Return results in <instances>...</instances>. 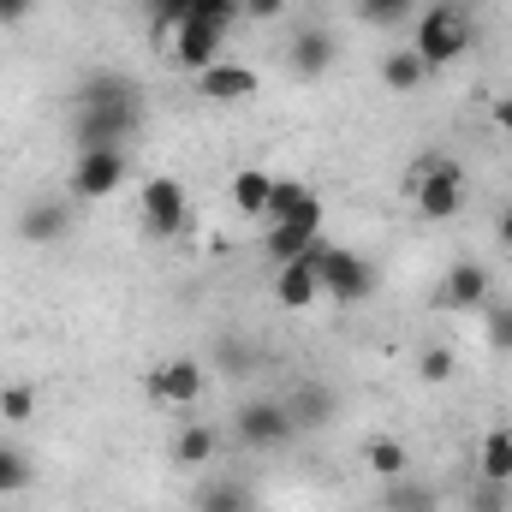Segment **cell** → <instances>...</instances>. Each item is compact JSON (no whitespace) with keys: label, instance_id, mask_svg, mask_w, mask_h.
<instances>
[{"label":"cell","instance_id":"14","mask_svg":"<svg viewBox=\"0 0 512 512\" xmlns=\"http://www.w3.org/2000/svg\"><path fill=\"white\" fill-rule=\"evenodd\" d=\"M256 90H262V78H256L251 66H233V60H215L209 72H197V96H203V102H215V108L251 102Z\"/></svg>","mask_w":512,"mask_h":512},{"label":"cell","instance_id":"27","mask_svg":"<svg viewBox=\"0 0 512 512\" xmlns=\"http://www.w3.org/2000/svg\"><path fill=\"white\" fill-rule=\"evenodd\" d=\"M387 512H435V489H423V483H411V477H399V483H387Z\"/></svg>","mask_w":512,"mask_h":512},{"label":"cell","instance_id":"25","mask_svg":"<svg viewBox=\"0 0 512 512\" xmlns=\"http://www.w3.org/2000/svg\"><path fill=\"white\" fill-rule=\"evenodd\" d=\"M30 477H36L30 453H24V447H12V441H0V501H6V495H24V489H30Z\"/></svg>","mask_w":512,"mask_h":512},{"label":"cell","instance_id":"28","mask_svg":"<svg viewBox=\"0 0 512 512\" xmlns=\"http://www.w3.org/2000/svg\"><path fill=\"white\" fill-rule=\"evenodd\" d=\"M417 376H423L429 387L453 382V376H459V358H453V346H423V352H417Z\"/></svg>","mask_w":512,"mask_h":512},{"label":"cell","instance_id":"17","mask_svg":"<svg viewBox=\"0 0 512 512\" xmlns=\"http://www.w3.org/2000/svg\"><path fill=\"white\" fill-rule=\"evenodd\" d=\"M274 298H280V310H310V304L322 298L316 262H286V268H274Z\"/></svg>","mask_w":512,"mask_h":512},{"label":"cell","instance_id":"12","mask_svg":"<svg viewBox=\"0 0 512 512\" xmlns=\"http://www.w3.org/2000/svg\"><path fill=\"white\" fill-rule=\"evenodd\" d=\"M334 60H340V42H334V30H322V24H304V30L292 36V48H286V66H292V78H304V84L328 78Z\"/></svg>","mask_w":512,"mask_h":512},{"label":"cell","instance_id":"30","mask_svg":"<svg viewBox=\"0 0 512 512\" xmlns=\"http://www.w3.org/2000/svg\"><path fill=\"white\" fill-rule=\"evenodd\" d=\"M352 6H358L364 24H376V30L399 24V18H417V0H352Z\"/></svg>","mask_w":512,"mask_h":512},{"label":"cell","instance_id":"29","mask_svg":"<svg viewBox=\"0 0 512 512\" xmlns=\"http://www.w3.org/2000/svg\"><path fill=\"white\" fill-rule=\"evenodd\" d=\"M197 512H251V495H245L239 483H209V489L197 495Z\"/></svg>","mask_w":512,"mask_h":512},{"label":"cell","instance_id":"36","mask_svg":"<svg viewBox=\"0 0 512 512\" xmlns=\"http://www.w3.org/2000/svg\"><path fill=\"white\" fill-rule=\"evenodd\" d=\"M489 114H495V131H507V137H512V96H495V102H489Z\"/></svg>","mask_w":512,"mask_h":512},{"label":"cell","instance_id":"20","mask_svg":"<svg viewBox=\"0 0 512 512\" xmlns=\"http://www.w3.org/2000/svg\"><path fill=\"white\" fill-rule=\"evenodd\" d=\"M477 483L512 489V429H489V435L477 441Z\"/></svg>","mask_w":512,"mask_h":512},{"label":"cell","instance_id":"21","mask_svg":"<svg viewBox=\"0 0 512 512\" xmlns=\"http://www.w3.org/2000/svg\"><path fill=\"white\" fill-rule=\"evenodd\" d=\"M382 84L393 96H411L429 84V66L417 60V48H393V54H382Z\"/></svg>","mask_w":512,"mask_h":512},{"label":"cell","instance_id":"34","mask_svg":"<svg viewBox=\"0 0 512 512\" xmlns=\"http://www.w3.org/2000/svg\"><path fill=\"white\" fill-rule=\"evenodd\" d=\"M30 12H36V0H0V30H18V24H30Z\"/></svg>","mask_w":512,"mask_h":512},{"label":"cell","instance_id":"13","mask_svg":"<svg viewBox=\"0 0 512 512\" xmlns=\"http://www.w3.org/2000/svg\"><path fill=\"white\" fill-rule=\"evenodd\" d=\"M72 197H36V203H24L18 209V239L24 245H60L66 233H72Z\"/></svg>","mask_w":512,"mask_h":512},{"label":"cell","instance_id":"7","mask_svg":"<svg viewBox=\"0 0 512 512\" xmlns=\"http://www.w3.org/2000/svg\"><path fill=\"white\" fill-rule=\"evenodd\" d=\"M233 435H239V447L274 453V447H286L298 429H292L286 399H245V405H239V417H233Z\"/></svg>","mask_w":512,"mask_h":512},{"label":"cell","instance_id":"24","mask_svg":"<svg viewBox=\"0 0 512 512\" xmlns=\"http://www.w3.org/2000/svg\"><path fill=\"white\" fill-rule=\"evenodd\" d=\"M78 102H143V90L131 84L126 72H96V78H84Z\"/></svg>","mask_w":512,"mask_h":512},{"label":"cell","instance_id":"10","mask_svg":"<svg viewBox=\"0 0 512 512\" xmlns=\"http://www.w3.org/2000/svg\"><path fill=\"white\" fill-rule=\"evenodd\" d=\"M268 227H304V233H322V197L298 179H274V197H268Z\"/></svg>","mask_w":512,"mask_h":512},{"label":"cell","instance_id":"15","mask_svg":"<svg viewBox=\"0 0 512 512\" xmlns=\"http://www.w3.org/2000/svg\"><path fill=\"white\" fill-rule=\"evenodd\" d=\"M286 411H292V429H328L334 411H340V399H334L328 382H298L286 393Z\"/></svg>","mask_w":512,"mask_h":512},{"label":"cell","instance_id":"2","mask_svg":"<svg viewBox=\"0 0 512 512\" xmlns=\"http://www.w3.org/2000/svg\"><path fill=\"white\" fill-rule=\"evenodd\" d=\"M405 191H411V203H417V215L423 221H453L459 209H465V161H453V155H417L411 161V173H405Z\"/></svg>","mask_w":512,"mask_h":512},{"label":"cell","instance_id":"33","mask_svg":"<svg viewBox=\"0 0 512 512\" xmlns=\"http://www.w3.org/2000/svg\"><path fill=\"white\" fill-rule=\"evenodd\" d=\"M471 512H512L507 489H501V483H477V495H471Z\"/></svg>","mask_w":512,"mask_h":512},{"label":"cell","instance_id":"11","mask_svg":"<svg viewBox=\"0 0 512 512\" xmlns=\"http://www.w3.org/2000/svg\"><path fill=\"white\" fill-rule=\"evenodd\" d=\"M221 48H227V30H215V24H203V18H185L179 30H173V60H179V72H209L215 60H221Z\"/></svg>","mask_w":512,"mask_h":512},{"label":"cell","instance_id":"6","mask_svg":"<svg viewBox=\"0 0 512 512\" xmlns=\"http://www.w3.org/2000/svg\"><path fill=\"white\" fill-rule=\"evenodd\" d=\"M126 173H131L126 149H78V161L66 173V197L72 203H102L126 185Z\"/></svg>","mask_w":512,"mask_h":512},{"label":"cell","instance_id":"32","mask_svg":"<svg viewBox=\"0 0 512 512\" xmlns=\"http://www.w3.org/2000/svg\"><path fill=\"white\" fill-rule=\"evenodd\" d=\"M191 18H203V24H215V30H233V24L245 18V0H197Z\"/></svg>","mask_w":512,"mask_h":512},{"label":"cell","instance_id":"8","mask_svg":"<svg viewBox=\"0 0 512 512\" xmlns=\"http://www.w3.org/2000/svg\"><path fill=\"white\" fill-rule=\"evenodd\" d=\"M495 298V274L477 262V256H459V262H447V274H441V286H435V310H453V316H465V310H483Z\"/></svg>","mask_w":512,"mask_h":512},{"label":"cell","instance_id":"37","mask_svg":"<svg viewBox=\"0 0 512 512\" xmlns=\"http://www.w3.org/2000/svg\"><path fill=\"white\" fill-rule=\"evenodd\" d=\"M495 239H501V251L512 256V209H501V221H495Z\"/></svg>","mask_w":512,"mask_h":512},{"label":"cell","instance_id":"26","mask_svg":"<svg viewBox=\"0 0 512 512\" xmlns=\"http://www.w3.org/2000/svg\"><path fill=\"white\" fill-rule=\"evenodd\" d=\"M483 340H489V352L512 358V304H501V298L483 304Z\"/></svg>","mask_w":512,"mask_h":512},{"label":"cell","instance_id":"31","mask_svg":"<svg viewBox=\"0 0 512 512\" xmlns=\"http://www.w3.org/2000/svg\"><path fill=\"white\" fill-rule=\"evenodd\" d=\"M0 417L6 423H30L36 417V387H24V382L0 387Z\"/></svg>","mask_w":512,"mask_h":512},{"label":"cell","instance_id":"1","mask_svg":"<svg viewBox=\"0 0 512 512\" xmlns=\"http://www.w3.org/2000/svg\"><path fill=\"white\" fill-rule=\"evenodd\" d=\"M471 36H477V24H471V6H465V0H429V6H417V18H411V48H417V60H423L429 72L453 66V60L471 48Z\"/></svg>","mask_w":512,"mask_h":512},{"label":"cell","instance_id":"3","mask_svg":"<svg viewBox=\"0 0 512 512\" xmlns=\"http://www.w3.org/2000/svg\"><path fill=\"white\" fill-rule=\"evenodd\" d=\"M137 126H143V102H78L72 143L78 149H131Z\"/></svg>","mask_w":512,"mask_h":512},{"label":"cell","instance_id":"35","mask_svg":"<svg viewBox=\"0 0 512 512\" xmlns=\"http://www.w3.org/2000/svg\"><path fill=\"white\" fill-rule=\"evenodd\" d=\"M286 0H245V18H280Z\"/></svg>","mask_w":512,"mask_h":512},{"label":"cell","instance_id":"19","mask_svg":"<svg viewBox=\"0 0 512 512\" xmlns=\"http://www.w3.org/2000/svg\"><path fill=\"white\" fill-rule=\"evenodd\" d=\"M322 245V233H304V227H268L262 233V256L274 262V268H286V262H310Z\"/></svg>","mask_w":512,"mask_h":512},{"label":"cell","instance_id":"5","mask_svg":"<svg viewBox=\"0 0 512 512\" xmlns=\"http://www.w3.org/2000/svg\"><path fill=\"white\" fill-rule=\"evenodd\" d=\"M316 280H322V298H334V304H364L370 292H376V268H370V256L346 251V245H316Z\"/></svg>","mask_w":512,"mask_h":512},{"label":"cell","instance_id":"22","mask_svg":"<svg viewBox=\"0 0 512 512\" xmlns=\"http://www.w3.org/2000/svg\"><path fill=\"white\" fill-rule=\"evenodd\" d=\"M364 465H370L376 477H387V483H399V477L411 471V453H405L399 435H370V441H364Z\"/></svg>","mask_w":512,"mask_h":512},{"label":"cell","instance_id":"16","mask_svg":"<svg viewBox=\"0 0 512 512\" xmlns=\"http://www.w3.org/2000/svg\"><path fill=\"white\" fill-rule=\"evenodd\" d=\"M215 453H221V429H215V423H185V429L173 435V465H179V471H209Z\"/></svg>","mask_w":512,"mask_h":512},{"label":"cell","instance_id":"18","mask_svg":"<svg viewBox=\"0 0 512 512\" xmlns=\"http://www.w3.org/2000/svg\"><path fill=\"white\" fill-rule=\"evenodd\" d=\"M227 197H233L239 215L262 221V215H268V197H274V173H268V167H239L233 185H227Z\"/></svg>","mask_w":512,"mask_h":512},{"label":"cell","instance_id":"9","mask_svg":"<svg viewBox=\"0 0 512 512\" xmlns=\"http://www.w3.org/2000/svg\"><path fill=\"white\" fill-rule=\"evenodd\" d=\"M203 387H209V376H203L197 358H167V364H155V370L143 376L149 405H161V411H173V405H197Z\"/></svg>","mask_w":512,"mask_h":512},{"label":"cell","instance_id":"4","mask_svg":"<svg viewBox=\"0 0 512 512\" xmlns=\"http://www.w3.org/2000/svg\"><path fill=\"white\" fill-rule=\"evenodd\" d=\"M137 221H143L149 239H179L185 221H191V191H185V179L149 173L143 191H137Z\"/></svg>","mask_w":512,"mask_h":512},{"label":"cell","instance_id":"23","mask_svg":"<svg viewBox=\"0 0 512 512\" xmlns=\"http://www.w3.org/2000/svg\"><path fill=\"white\" fill-rule=\"evenodd\" d=\"M197 12V0H149V42L155 48H173V30Z\"/></svg>","mask_w":512,"mask_h":512}]
</instances>
